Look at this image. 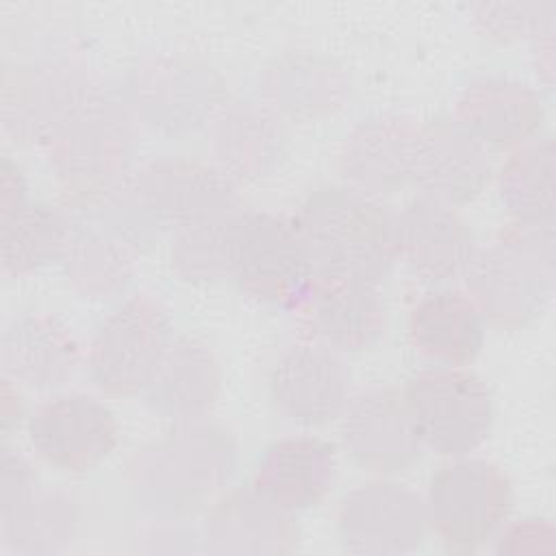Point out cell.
Here are the masks:
<instances>
[{
	"instance_id": "cell-24",
	"label": "cell",
	"mask_w": 556,
	"mask_h": 556,
	"mask_svg": "<svg viewBox=\"0 0 556 556\" xmlns=\"http://www.w3.org/2000/svg\"><path fill=\"white\" fill-rule=\"evenodd\" d=\"M337 478L334 445L315 434H289L261 456L252 484L287 513L317 506Z\"/></svg>"
},
{
	"instance_id": "cell-21",
	"label": "cell",
	"mask_w": 556,
	"mask_h": 556,
	"mask_svg": "<svg viewBox=\"0 0 556 556\" xmlns=\"http://www.w3.org/2000/svg\"><path fill=\"white\" fill-rule=\"evenodd\" d=\"M300 311L306 339L339 354L369 350L387 332V308L378 285L371 282L315 278Z\"/></svg>"
},
{
	"instance_id": "cell-1",
	"label": "cell",
	"mask_w": 556,
	"mask_h": 556,
	"mask_svg": "<svg viewBox=\"0 0 556 556\" xmlns=\"http://www.w3.org/2000/svg\"><path fill=\"white\" fill-rule=\"evenodd\" d=\"M237 443L219 424L174 421L159 439L137 450L124 471L139 510L176 521L208 502L235 473Z\"/></svg>"
},
{
	"instance_id": "cell-38",
	"label": "cell",
	"mask_w": 556,
	"mask_h": 556,
	"mask_svg": "<svg viewBox=\"0 0 556 556\" xmlns=\"http://www.w3.org/2000/svg\"><path fill=\"white\" fill-rule=\"evenodd\" d=\"M17 387L11 378L2 376L0 400H2V432L4 434H9V430L13 426H17L22 421V415H24V402H22V395H20Z\"/></svg>"
},
{
	"instance_id": "cell-9",
	"label": "cell",
	"mask_w": 556,
	"mask_h": 556,
	"mask_svg": "<svg viewBox=\"0 0 556 556\" xmlns=\"http://www.w3.org/2000/svg\"><path fill=\"white\" fill-rule=\"evenodd\" d=\"M406 404L424 447L458 458L478 450L493 426V397L486 382L463 367H430L404 387Z\"/></svg>"
},
{
	"instance_id": "cell-23",
	"label": "cell",
	"mask_w": 556,
	"mask_h": 556,
	"mask_svg": "<svg viewBox=\"0 0 556 556\" xmlns=\"http://www.w3.org/2000/svg\"><path fill=\"white\" fill-rule=\"evenodd\" d=\"M213 163L237 185L269 176L285 159L287 130L265 104L232 100L208 124Z\"/></svg>"
},
{
	"instance_id": "cell-19",
	"label": "cell",
	"mask_w": 556,
	"mask_h": 556,
	"mask_svg": "<svg viewBox=\"0 0 556 556\" xmlns=\"http://www.w3.org/2000/svg\"><path fill=\"white\" fill-rule=\"evenodd\" d=\"M454 117L484 148L515 150L539 135L545 106L541 93L526 80L486 74L460 89Z\"/></svg>"
},
{
	"instance_id": "cell-28",
	"label": "cell",
	"mask_w": 556,
	"mask_h": 556,
	"mask_svg": "<svg viewBox=\"0 0 556 556\" xmlns=\"http://www.w3.org/2000/svg\"><path fill=\"white\" fill-rule=\"evenodd\" d=\"M72 219V235L61 261L74 291L91 300H104L124 291L135 274L139 252L91 219Z\"/></svg>"
},
{
	"instance_id": "cell-34",
	"label": "cell",
	"mask_w": 556,
	"mask_h": 556,
	"mask_svg": "<svg viewBox=\"0 0 556 556\" xmlns=\"http://www.w3.org/2000/svg\"><path fill=\"white\" fill-rule=\"evenodd\" d=\"M497 554H556V528L547 519L526 517L515 523H504L497 532Z\"/></svg>"
},
{
	"instance_id": "cell-33",
	"label": "cell",
	"mask_w": 556,
	"mask_h": 556,
	"mask_svg": "<svg viewBox=\"0 0 556 556\" xmlns=\"http://www.w3.org/2000/svg\"><path fill=\"white\" fill-rule=\"evenodd\" d=\"M471 22L484 37L500 43L530 39L539 28L554 22V2H476L471 4Z\"/></svg>"
},
{
	"instance_id": "cell-27",
	"label": "cell",
	"mask_w": 556,
	"mask_h": 556,
	"mask_svg": "<svg viewBox=\"0 0 556 556\" xmlns=\"http://www.w3.org/2000/svg\"><path fill=\"white\" fill-rule=\"evenodd\" d=\"M222 389V369L206 343L178 337L165 352L152 382L143 391L152 410L174 421L202 419Z\"/></svg>"
},
{
	"instance_id": "cell-32",
	"label": "cell",
	"mask_w": 556,
	"mask_h": 556,
	"mask_svg": "<svg viewBox=\"0 0 556 556\" xmlns=\"http://www.w3.org/2000/svg\"><path fill=\"white\" fill-rule=\"evenodd\" d=\"M248 208L182 226L169 239V265L185 282H217L230 278L232 248Z\"/></svg>"
},
{
	"instance_id": "cell-17",
	"label": "cell",
	"mask_w": 556,
	"mask_h": 556,
	"mask_svg": "<svg viewBox=\"0 0 556 556\" xmlns=\"http://www.w3.org/2000/svg\"><path fill=\"white\" fill-rule=\"evenodd\" d=\"M397 256L428 285L463 278L476 248L473 232L456 206L417 193L395 213Z\"/></svg>"
},
{
	"instance_id": "cell-30",
	"label": "cell",
	"mask_w": 556,
	"mask_h": 556,
	"mask_svg": "<svg viewBox=\"0 0 556 556\" xmlns=\"http://www.w3.org/2000/svg\"><path fill=\"white\" fill-rule=\"evenodd\" d=\"M74 219L65 206L28 200L0 215V269L24 276L63 258Z\"/></svg>"
},
{
	"instance_id": "cell-35",
	"label": "cell",
	"mask_w": 556,
	"mask_h": 556,
	"mask_svg": "<svg viewBox=\"0 0 556 556\" xmlns=\"http://www.w3.org/2000/svg\"><path fill=\"white\" fill-rule=\"evenodd\" d=\"M39 478L28 463V458L11 447L9 443H2L0 447V513L17 506L28 495H33L39 489Z\"/></svg>"
},
{
	"instance_id": "cell-7",
	"label": "cell",
	"mask_w": 556,
	"mask_h": 556,
	"mask_svg": "<svg viewBox=\"0 0 556 556\" xmlns=\"http://www.w3.org/2000/svg\"><path fill=\"white\" fill-rule=\"evenodd\" d=\"M124 93L128 113L167 137H182L211 124L228 100L219 74L182 54L139 61L126 78Z\"/></svg>"
},
{
	"instance_id": "cell-31",
	"label": "cell",
	"mask_w": 556,
	"mask_h": 556,
	"mask_svg": "<svg viewBox=\"0 0 556 556\" xmlns=\"http://www.w3.org/2000/svg\"><path fill=\"white\" fill-rule=\"evenodd\" d=\"M76 519L70 495L39 486L24 502L0 513L2 547L20 556L59 554L72 543Z\"/></svg>"
},
{
	"instance_id": "cell-12",
	"label": "cell",
	"mask_w": 556,
	"mask_h": 556,
	"mask_svg": "<svg viewBox=\"0 0 556 556\" xmlns=\"http://www.w3.org/2000/svg\"><path fill=\"white\" fill-rule=\"evenodd\" d=\"M428 528L424 497L395 480H371L339 504L337 530L350 554L397 556L424 543Z\"/></svg>"
},
{
	"instance_id": "cell-3",
	"label": "cell",
	"mask_w": 556,
	"mask_h": 556,
	"mask_svg": "<svg viewBox=\"0 0 556 556\" xmlns=\"http://www.w3.org/2000/svg\"><path fill=\"white\" fill-rule=\"evenodd\" d=\"M554 269V228L510 222L486 248L473 252L463 274L465 293L486 324L523 328L549 302Z\"/></svg>"
},
{
	"instance_id": "cell-10",
	"label": "cell",
	"mask_w": 556,
	"mask_h": 556,
	"mask_svg": "<svg viewBox=\"0 0 556 556\" xmlns=\"http://www.w3.org/2000/svg\"><path fill=\"white\" fill-rule=\"evenodd\" d=\"M100 89L91 74L70 65H4L0 83L2 130L17 143L46 146Z\"/></svg>"
},
{
	"instance_id": "cell-18",
	"label": "cell",
	"mask_w": 556,
	"mask_h": 556,
	"mask_svg": "<svg viewBox=\"0 0 556 556\" xmlns=\"http://www.w3.org/2000/svg\"><path fill=\"white\" fill-rule=\"evenodd\" d=\"M202 549L208 554H289L298 545L291 513L267 500L252 482L222 493L206 510Z\"/></svg>"
},
{
	"instance_id": "cell-14",
	"label": "cell",
	"mask_w": 556,
	"mask_h": 556,
	"mask_svg": "<svg viewBox=\"0 0 556 556\" xmlns=\"http://www.w3.org/2000/svg\"><path fill=\"white\" fill-rule=\"evenodd\" d=\"M341 443L354 463L382 476L408 469L424 452L406 397L395 387H374L348 400Z\"/></svg>"
},
{
	"instance_id": "cell-26",
	"label": "cell",
	"mask_w": 556,
	"mask_h": 556,
	"mask_svg": "<svg viewBox=\"0 0 556 556\" xmlns=\"http://www.w3.org/2000/svg\"><path fill=\"white\" fill-rule=\"evenodd\" d=\"M486 321L460 289L426 293L408 315V337L417 354L441 367L471 363L484 343Z\"/></svg>"
},
{
	"instance_id": "cell-16",
	"label": "cell",
	"mask_w": 556,
	"mask_h": 556,
	"mask_svg": "<svg viewBox=\"0 0 556 556\" xmlns=\"http://www.w3.org/2000/svg\"><path fill=\"white\" fill-rule=\"evenodd\" d=\"M491 178L486 148L454 117L439 115L417 130L410 182L450 206L476 200Z\"/></svg>"
},
{
	"instance_id": "cell-22",
	"label": "cell",
	"mask_w": 556,
	"mask_h": 556,
	"mask_svg": "<svg viewBox=\"0 0 556 556\" xmlns=\"http://www.w3.org/2000/svg\"><path fill=\"white\" fill-rule=\"evenodd\" d=\"M83 352L72 328L52 313H24L7 321L0 339L2 376L30 389L61 387L74 378Z\"/></svg>"
},
{
	"instance_id": "cell-13",
	"label": "cell",
	"mask_w": 556,
	"mask_h": 556,
	"mask_svg": "<svg viewBox=\"0 0 556 556\" xmlns=\"http://www.w3.org/2000/svg\"><path fill=\"white\" fill-rule=\"evenodd\" d=\"M26 430L35 454L67 473L96 469L119 439L111 408L87 393L48 397L30 413Z\"/></svg>"
},
{
	"instance_id": "cell-36",
	"label": "cell",
	"mask_w": 556,
	"mask_h": 556,
	"mask_svg": "<svg viewBox=\"0 0 556 556\" xmlns=\"http://www.w3.org/2000/svg\"><path fill=\"white\" fill-rule=\"evenodd\" d=\"M28 202V180L24 169L9 156L0 161V215H7Z\"/></svg>"
},
{
	"instance_id": "cell-37",
	"label": "cell",
	"mask_w": 556,
	"mask_h": 556,
	"mask_svg": "<svg viewBox=\"0 0 556 556\" xmlns=\"http://www.w3.org/2000/svg\"><path fill=\"white\" fill-rule=\"evenodd\" d=\"M554 22L539 28L530 41H532V65L536 72V78L545 85V89H552L554 85Z\"/></svg>"
},
{
	"instance_id": "cell-20",
	"label": "cell",
	"mask_w": 556,
	"mask_h": 556,
	"mask_svg": "<svg viewBox=\"0 0 556 556\" xmlns=\"http://www.w3.org/2000/svg\"><path fill=\"white\" fill-rule=\"evenodd\" d=\"M417 130L413 119L395 113L356 122L339 152V172L345 185L382 198L410 182Z\"/></svg>"
},
{
	"instance_id": "cell-11",
	"label": "cell",
	"mask_w": 556,
	"mask_h": 556,
	"mask_svg": "<svg viewBox=\"0 0 556 556\" xmlns=\"http://www.w3.org/2000/svg\"><path fill=\"white\" fill-rule=\"evenodd\" d=\"M130 182L159 226L169 232L245 206L237 182L202 159H154L132 172Z\"/></svg>"
},
{
	"instance_id": "cell-6",
	"label": "cell",
	"mask_w": 556,
	"mask_h": 556,
	"mask_svg": "<svg viewBox=\"0 0 556 556\" xmlns=\"http://www.w3.org/2000/svg\"><path fill=\"white\" fill-rule=\"evenodd\" d=\"M172 341V319L161 300L150 293L128 295L91 337L87 350L91 382L111 395L143 393Z\"/></svg>"
},
{
	"instance_id": "cell-5",
	"label": "cell",
	"mask_w": 556,
	"mask_h": 556,
	"mask_svg": "<svg viewBox=\"0 0 556 556\" xmlns=\"http://www.w3.org/2000/svg\"><path fill=\"white\" fill-rule=\"evenodd\" d=\"M426 517L439 541L456 554L476 552L508 521L513 486L506 473L484 458L458 456L428 482Z\"/></svg>"
},
{
	"instance_id": "cell-8",
	"label": "cell",
	"mask_w": 556,
	"mask_h": 556,
	"mask_svg": "<svg viewBox=\"0 0 556 556\" xmlns=\"http://www.w3.org/2000/svg\"><path fill=\"white\" fill-rule=\"evenodd\" d=\"M315 269L293 217L245 211L232 248L230 280L256 302L300 308Z\"/></svg>"
},
{
	"instance_id": "cell-15",
	"label": "cell",
	"mask_w": 556,
	"mask_h": 556,
	"mask_svg": "<svg viewBox=\"0 0 556 556\" xmlns=\"http://www.w3.org/2000/svg\"><path fill=\"white\" fill-rule=\"evenodd\" d=\"M352 374L343 356L313 339L289 345L269 374L274 406L300 426L341 417L350 400Z\"/></svg>"
},
{
	"instance_id": "cell-4",
	"label": "cell",
	"mask_w": 556,
	"mask_h": 556,
	"mask_svg": "<svg viewBox=\"0 0 556 556\" xmlns=\"http://www.w3.org/2000/svg\"><path fill=\"white\" fill-rule=\"evenodd\" d=\"M43 148L59 180L63 206L78 211L130 178L132 115L126 104L100 89Z\"/></svg>"
},
{
	"instance_id": "cell-25",
	"label": "cell",
	"mask_w": 556,
	"mask_h": 556,
	"mask_svg": "<svg viewBox=\"0 0 556 556\" xmlns=\"http://www.w3.org/2000/svg\"><path fill=\"white\" fill-rule=\"evenodd\" d=\"M345 67L319 52H285L258 76L263 104L278 115L317 117L339 111L350 98Z\"/></svg>"
},
{
	"instance_id": "cell-2",
	"label": "cell",
	"mask_w": 556,
	"mask_h": 556,
	"mask_svg": "<svg viewBox=\"0 0 556 556\" xmlns=\"http://www.w3.org/2000/svg\"><path fill=\"white\" fill-rule=\"evenodd\" d=\"M293 222L317 278L382 282L397 256L395 213L348 185H326L304 198Z\"/></svg>"
},
{
	"instance_id": "cell-29",
	"label": "cell",
	"mask_w": 556,
	"mask_h": 556,
	"mask_svg": "<svg viewBox=\"0 0 556 556\" xmlns=\"http://www.w3.org/2000/svg\"><path fill=\"white\" fill-rule=\"evenodd\" d=\"M497 193L517 224L554 228L556 148L552 137H534L515 148L497 172Z\"/></svg>"
}]
</instances>
